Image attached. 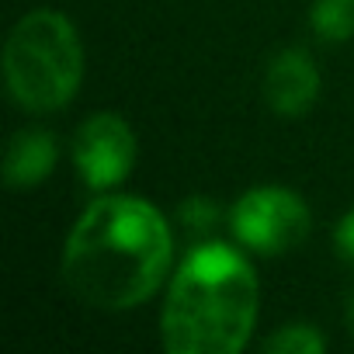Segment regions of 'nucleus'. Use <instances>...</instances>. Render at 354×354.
I'll list each match as a JSON object with an SVG mask.
<instances>
[{
	"mask_svg": "<svg viewBox=\"0 0 354 354\" xmlns=\"http://www.w3.org/2000/svg\"><path fill=\"white\" fill-rule=\"evenodd\" d=\"M174 240L167 219L142 198H94L63 247L66 288L94 309H132L167 278Z\"/></svg>",
	"mask_w": 354,
	"mask_h": 354,
	"instance_id": "obj_1",
	"label": "nucleus"
},
{
	"mask_svg": "<svg viewBox=\"0 0 354 354\" xmlns=\"http://www.w3.org/2000/svg\"><path fill=\"white\" fill-rule=\"evenodd\" d=\"M257 323V274L230 243L205 240L177 268L160 330L170 354H236Z\"/></svg>",
	"mask_w": 354,
	"mask_h": 354,
	"instance_id": "obj_2",
	"label": "nucleus"
},
{
	"mask_svg": "<svg viewBox=\"0 0 354 354\" xmlns=\"http://www.w3.org/2000/svg\"><path fill=\"white\" fill-rule=\"evenodd\" d=\"M4 80L25 111L66 108L84 80V46L70 18L59 11L25 15L4 46Z\"/></svg>",
	"mask_w": 354,
	"mask_h": 354,
	"instance_id": "obj_3",
	"label": "nucleus"
},
{
	"mask_svg": "<svg viewBox=\"0 0 354 354\" xmlns=\"http://www.w3.org/2000/svg\"><path fill=\"white\" fill-rule=\"evenodd\" d=\"M230 230L250 254L278 257L309 236V205L292 188L261 185L236 198L230 209Z\"/></svg>",
	"mask_w": 354,
	"mask_h": 354,
	"instance_id": "obj_4",
	"label": "nucleus"
},
{
	"mask_svg": "<svg viewBox=\"0 0 354 354\" xmlns=\"http://www.w3.org/2000/svg\"><path fill=\"white\" fill-rule=\"evenodd\" d=\"M136 132L115 111H97L73 136V167L91 192L118 188L136 167Z\"/></svg>",
	"mask_w": 354,
	"mask_h": 354,
	"instance_id": "obj_5",
	"label": "nucleus"
},
{
	"mask_svg": "<svg viewBox=\"0 0 354 354\" xmlns=\"http://www.w3.org/2000/svg\"><path fill=\"white\" fill-rule=\"evenodd\" d=\"M319 97V70L313 63L309 53L288 46V49H278L271 59H268V70H264V101L274 115H285V118H299L306 115Z\"/></svg>",
	"mask_w": 354,
	"mask_h": 354,
	"instance_id": "obj_6",
	"label": "nucleus"
},
{
	"mask_svg": "<svg viewBox=\"0 0 354 354\" xmlns=\"http://www.w3.org/2000/svg\"><path fill=\"white\" fill-rule=\"evenodd\" d=\"M56 139L49 129H18L8 142V156H4V181L15 192H32L35 185H42L56 167Z\"/></svg>",
	"mask_w": 354,
	"mask_h": 354,
	"instance_id": "obj_7",
	"label": "nucleus"
},
{
	"mask_svg": "<svg viewBox=\"0 0 354 354\" xmlns=\"http://www.w3.org/2000/svg\"><path fill=\"white\" fill-rule=\"evenodd\" d=\"M309 28L326 46L354 39V0H316L309 11Z\"/></svg>",
	"mask_w": 354,
	"mask_h": 354,
	"instance_id": "obj_8",
	"label": "nucleus"
},
{
	"mask_svg": "<svg viewBox=\"0 0 354 354\" xmlns=\"http://www.w3.org/2000/svg\"><path fill=\"white\" fill-rule=\"evenodd\" d=\"M323 347H326L323 333L309 323H288L264 340L268 354H323Z\"/></svg>",
	"mask_w": 354,
	"mask_h": 354,
	"instance_id": "obj_9",
	"label": "nucleus"
},
{
	"mask_svg": "<svg viewBox=\"0 0 354 354\" xmlns=\"http://www.w3.org/2000/svg\"><path fill=\"white\" fill-rule=\"evenodd\" d=\"M177 219H181V226H185L188 233L205 236L209 230L219 226V209H216L209 198L195 195V198H185V202H181V209H177Z\"/></svg>",
	"mask_w": 354,
	"mask_h": 354,
	"instance_id": "obj_10",
	"label": "nucleus"
},
{
	"mask_svg": "<svg viewBox=\"0 0 354 354\" xmlns=\"http://www.w3.org/2000/svg\"><path fill=\"white\" fill-rule=\"evenodd\" d=\"M333 247H337L340 261L354 268V209L344 212V219L337 223V230H333Z\"/></svg>",
	"mask_w": 354,
	"mask_h": 354,
	"instance_id": "obj_11",
	"label": "nucleus"
},
{
	"mask_svg": "<svg viewBox=\"0 0 354 354\" xmlns=\"http://www.w3.org/2000/svg\"><path fill=\"white\" fill-rule=\"evenodd\" d=\"M351 323H354V302H351Z\"/></svg>",
	"mask_w": 354,
	"mask_h": 354,
	"instance_id": "obj_12",
	"label": "nucleus"
}]
</instances>
